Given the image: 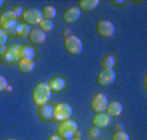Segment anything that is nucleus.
Instances as JSON below:
<instances>
[{
  "instance_id": "f257e3e1",
  "label": "nucleus",
  "mask_w": 147,
  "mask_h": 140,
  "mask_svg": "<svg viewBox=\"0 0 147 140\" xmlns=\"http://www.w3.org/2000/svg\"><path fill=\"white\" fill-rule=\"evenodd\" d=\"M51 91L50 86L47 82H40L35 86L33 91V101L36 107H42V105H46L51 99Z\"/></svg>"
},
{
  "instance_id": "f03ea898",
  "label": "nucleus",
  "mask_w": 147,
  "mask_h": 140,
  "mask_svg": "<svg viewBox=\"0 0 147 140\" xmlns=\"http://www.w3.org/2000/svg\"><path fill=\"white\" fill-rule=\"evenodd\" d=\"M18 25L17 17L12 11H7L3 14H0V29L4 30L7 34H16L14 29Z\"/></svg>"
},
{
  "instance_id": "7ed1b4c3",
  "label": "nucleus",
  "mask_w": 147,
  "mask_h": 140,
  "mask_svg": "<svg viewBox=\"0 0 147 140\" xmlns=\"http://www.w3.org/2000/svg\"><path fill=\"white\" fill-rule=\"evenodd\" d=\"M78 130V125L74 119H67L64 122H60L57 127V135L64 140H70L74 136L76 131Z\"/></svg>"
},
{
  "instance_id": "20e7f679",
  "label": "nucleus",
  "mask_w": 147,
  "mask_h": 140,
  "mask_svg": "<svg viewBox=\"0 0 147 140\" xmlns=\"http://www.w3.org/2000/svg\"><path fill=\"white\" fill-rule=\"evenodd\" d=\"M73 115V108L67 102H60L53 108V118L59 122L70 119Z\"/></svg>"
},
{
  "instance_id": "39448f33",
  "label": "nucleus",
  "mask_w": 147,
  "mask_h": 140,
  "mask_svg": "<svg viewBox=\"0 0 147 140\" xmlns=\"http://www.w3.org/2000/svg\"><path fill=\"white\" fill-rule=\"evenodd\" d=\"M22 18L28 25H39L43 21V14L36 8H28L22 12Z\"/></svg>"
},
{
  "instance_id": "423d86ee",
  "label": "nucleus",
  "mask_w": 147,
  "mask_h": 140,
  "mask_svg": "<svg viewBox=\"0 0 147 140\" xmlns=\"http://www.w3.org/2000/svg\"><path fill=\"white\" fill-rule=\"evenodd\" d=\"M64 47H65V50H67V52L73 56H77L82 52V42L76 35H70L69 38L65 39Z\"/></svg>"
},
{
  "instance_id": "0eeeda50",
  "label": "nucleus",
  "mask_w": 147,
  "mask_h": 140,
  "mask_svg": "<svg viewBox=\"0 0 147 140\" xmlns=\"http://www.w3.org/2000/svg\"><path fill=\"white\" fill-rule=\"evenodd\" d=\"M96 31L99 33L100 36L103 38H112L115 35V25L112 23L109 19H102V21L98 22L96 25Z\"/></svg>"
},
{
  "instance_id": "6e6552de",
  "label": "nucleus",
  "mask_w": 147,
  "mask_h": 140,
  "mask_svg": "<svg viewBox=\"0 0 147 140\" xmlns=\"http://www.w3.org/2000/svg\"><path fill=\"white\" fill-rule=\"evenodd\" d=\"M108 97L106 93H98L95 95L91 101V109L95 113H104L108 107Z\"/></svg>"
},
{
  "instance_id": "1a4fd4ad",
  "label": "nucleus",
  "mask_w": 147,
  "mask_h": 140,
  "mask_svg": "<svg viewBox=\"0 0 147 140\" xmlns=\"http://www.w3.org/2000/svg\"><path fill=\"white\" fill-rule=\"evenodd\" d=\"M98 84L102 86V87H107V86H111L112 83L116 80V72L113 69L111 70H102L98 75Z\"/></svg>"
},
{
  "instance_id": "9d476101",
  "label": "nucleus",
  "mask_w": 147,
  "mask_h": 140,
  "mask_svg": "<svg viewBox=\"0 0 147 140\" xmlns=\"http://www.w3.org/2000/svg\"><path fill=\"white\" fill-rule=\"evenodd\" d=\"M80 16H81V9L78 8V7H72V8L67 9V11L64 12V14H63V21H64L65 23H68V25H72V23L78 21Z\"/></svg>"
},
{
  "instance_id": "9b49d317",
  "label": "nucleus",
  "mask_w": 147,
  "mask_h": 140,
  "mask_svg": "<svg viewBox=\"0 0 147 140\" xmlns=\"http://www.w3.org/2000/svg\"><path fill=\"white\" fill-rule=\"evenodd\" d=\"M109 123H111V117L106 112L96 113L94 115V118H92V125H94V127H98V129H104Z\"/></svg>"
},
{
  "instance_id": "f8f14e48",
  "label": "nucleus",
  "mask_w": 147,
  "mask_h": 140,
  "mask_svg": "<svg viewBox=\"0 0 147 140\" xmlns=\"http://www.w3.org/2000/svg\"><path fill=\"white\" fill-rule=\"evenodd\" d=\"M18 51H20V46H17V44H13V46L8 47V50H7L5 55H4L5 62L13 64V62H16V61H20Z\"/></svg>"
},
{
  "instance_id": "ddd939ff",
  "label": "nucleus",
  "mask_w": 147,
  "mask_h": 140,
  "mask_svg": "<svg viewBox=\"0 0 147 140\" xmlns=\"http://www.w3.org/2000/svg\"><path fill=\"white\" fill-rule=\"evenodd\" d=\"M46 38H47L46 33H43L40 29H33V30L30 31V34H29V40H30V43L35 44V46H39V44L45 43Z\"/></svg>"
},
{
  "instance_id": "4468645a",
  "label": "nucleus",
  "mask_w": 147,
  "mask_h": 140,
  "mask_svg": "<svg viewBox=\"0 0 147 140\" xmlns=\"http://www.w3.org/2000/svg\"><path fill=\"white\" fill-rule=\"evenodd\" d=\"M106 113L109 115V117H119L122 113V104L119 101H111L108 102V107L106 109Z\"/></svg>"
},
{
  "instance_id": "2eb2a0df",
  "label": "nucleus",
  "mask_w": 147,
  "mask_h": 140,
  "mask_svg": "<svg viewBox=\"0 0 147 140\" xmlns=\"http://www.w3.org/2000/svg\"><path fill=\"white\" fill-rule=\"evenodd\" d=\"M99 5V0H80L78 1V8L81 12H91L98 8Z\"/></svg>"
},
{
  "instance_id": "dca6fc26",
  "label": "nucleus",
  "mask_w": 147,
  "mask_h": 140,
  "mask_svg": "<svg viewBox=\"0 0 147 140\" xmlns=\"http://www.w3.org/2000/svg\"><path fill=\"white\" fill-rule=\"evenodd\" d=\"M48 86H50L51 91H53V92H61L65 88V80L64 78L56 77V78H52L48 82Z\"/></svg>"
},
{
  "instance_id": "f3484780",
  "label": "nucleus",
  "mask_w": 147,
  "mask_h": 140,
  "mask_svg": "<svg viewBox=\"0 0 147 140\" xmlns=\"http://www.w3.org/2000/svg\"><path fill=\"white\" fill-rule=\"evenodd\" d=\"M34 55H35V52H34L33 47L20 46V51H18L20 60H33Z\"/></svg>"
},
{
  "instance_id": "a211bd4d",
  "label": "nucleus",
  "mask_w": 147,
  "mask_h": 140,
  "mask_svg": "<svg viewBox=\"0 0 147 140\" xmlns=\"http://www.w3.org/2000/svg\"><path fill=\"white\" fill-rule=\"evenodd\" d=\"M34 68H35L34 60H20L18 61V70L21 73H25V74L31 73L34 70Z\"/></svg>"
},
{
  "instance_id": "6ab92c4d",
  "label": "nucleus",
  "mask_w": 147,
  "mask_h": 140,
  "mask_svg": "<svg viewBox=\"0 0 147 140\" xmlns=\"http://www.w3.org/2000/svg\"><path fill=\"white\" fill-rule=\"evenodd\" d=\"M39 115H40L43 119H46V121L52 119L53 118V107H51V105H48V104L39 107Z\"/></svg>"
},
{
  "instance_id": "aec40b11",
  "label": "nucleus",
  "mask_w": 147,
  "mask_h": 140,
  "mask_svg": "<svg viewBox=\"0 0 147 140\" xmlns=\"http://www.w3.org/2000/svg\"><path fill=\"white\" fill-rule=\"evenodd\" d=\"M14 31H16L17 36H20V38H25V36H29L31 29L28 23H18V25L16 26V29H14Z\"/></svg>"
},
{
  "instance_id": "412c9836",
  "label": "nucleus",
  "mask_w": 147,
  "mask_h": 140,
  "mask_svg": "<svg viewBox=\"0 0 147 140\" xmlns=\"http://www.w3.org/2000/svg\"><path fill=\"white\" fill-rule=\"evenodd\" d=\"M42 14H43V18L45 19H51V21H52L56 17V14H57V11H56V8L53 5H47L43 8Z\"/></svg>"
},
{
  "instance_id": "4be33fe9",
  "label": "nucleus",
  "mask_w": 147,
  "mask_h": 140,
  "mask_svg": "<svg viewBox=\"0 0 147 140\" xmlns=\"http://www.w3.org/2000/svg\"><path fill=\"white\" fill-rule=\"evenodd\" d=\"M102 66H103V70H111V69H113V66H115V56H112V55L104 56L103 60H102Z\"/></svg>"
},
{
  "instance_id": "5701e85b",
  "label": "nucleus",
  "mask_w": 147,
  "mask_h": 140,
  "mask_svg": "<svg viewBox=\"0 0 147 140\" xmlns=\"http://www.w3.org/2000/svg\"><path fill=\"white\" fill-rule=\"evenodd\" d=\"M53 27H55V25H53V22L51 21V19L43 18V21L39 23V29H40L43 33H50V31L53 30Z\"/></svg>"
},
{
  "instance_id": "b1692460",
  "label": "nucleus",
  "mask_w": 147,
  "mask_h": 140,
  "mask_svg": "<svg viewBox=\"0 0 147 140\" xmlns=\"http://www.w3.org/2000/svg\"><path fill=\"white\" fill-rule=\"evenodd\" d=\"M112 140H130V136H129L125 131H117L113 134Z\"/></svg>"
},
{
  "instance_id": "393cba45",
  "label": "nucleus",
  "mask_w": 147,
  "mask_h": 140,
  "mask_svg": "<svg viewBox=\"0 0 147 140\" xmlns=\"http://www.w3.org/2000/svg\"><path fill=\"white\" fill-rule=\"evenodd\" d=\"M89 136L95 140L99 139V137L102 136V130L98 129V127H91V129L89 130Z\"/></svg>"
},
{
  "instance_id": "a878e982",
  "label": "nucleus",
  "mask_w": 147,
  "mask_h": 140,
  "mask_svg": "<svg viewBox=\"0 0 147 140\" xmlns=\"http://www.w3.org/2000/svg\"><path fill=\"white\" fill-rule=\"evenodd\" d=\"M7 40H8V34H7L4 30H1V29H0V47L5 46Z\"/></svg>"
},
{
  "instance_id": "bb28decb",
  "label": "nucleus",
  "mask_w": 147,
  "mask_h": 140,
  "mask_svg": "<svg viewBox=\"0 0 147 140\" xmlns=\"http://www.w3.org/2000/svg\"><path fill=\"white\" fill-rule=\"evenodd\" d=\"M7 87H8V80H7V78L4 77V75L0 74V92H1V91H5Z\"/></svg>"
},
{
  "instance_id": "cd10ccee",
  "label": "nucleus",
  "mask_w": 147,
  "mask_h": 140,
  "mask_svg": "<svg viewBox=\"0 0 147 140\" xmlns=\"http://www.w3.org/2000/svg\"><path fill=\"white\" fill-rule=\"evenodd\" d=\"M12 12L14 13V16H16V17L22 16V9H21V7H14V8L12 9Z\"/></svg>"
},
{
  "instance_id": "c85d7f7f",
  "label": "nucleus",
  "mask_w": 147,
  "mask_h": 140,
  "mask_svg": "<svg viewBox=\"0 0 147 140\" xmlns=\"http://www.w3.org/2000/svg\"><path fill=\"white\" fill-rule=\"evenodd\" d=\"M70 35H73V34H72V30H70V29H64V30H63V36H64L65 39L69 38Z\"/></svg>"
},
{
  "instance_id": "c756f323",
  "label": "nucleus",
  "mask_w": 147,
  "mask_h": 140,
  "mask_svg": "<svg viewBox=\"0 0 147 140\" xmlns=\"http://www.w3.org/2000/svg\"><path fill=\"white\" fill-rule=\"evenodd\" d=\"M7 50H8V47H5V46L0 47V57H4V55H5Z\"/></svg>"
},
{
  "instance_id": "7c9ffc66",
  "label": "nucleus",
  "mask_w": 147,
  "mask_h": 140,
  "mask_svg": "<svg viewBox=\"0 0 147 140\" xmlns=\"http://www.w3.org/2000/svg\"><path fill=\"white\" fill-rule=\"evenodd\" d=\"M48 140H64L61 136H59V135H51L50 137H48Z\"/></svg>"
},
{
  "instance_id": "2f4dec72",
  "label": "nucleus",
  "mask_w": 147,
  "mask_h": 140,
  "mask_svg": "<svg viewBox=\"0 0 147 140\" xmlns=\"http://www.w3.org/2000/svg\"><path fill=\"white\" fill-rule=\"evenodd\" d=\"M74 135H76L74 137H81V132L78 131V130H77V131H76V134H74Z\"/></svg>"
},
{
  "instance_id": "473e14b6",
  "label": "nucleus",
  "mask_w": 147,
  "mask_h": 140,
  "mask_svg": "<svg viewBox=\"0 0 147 140\" xmlns=\"http://www.w3.org/2000/svg\"><path fill=\"white\" fill-rule=\"evenodd\" d=\"M112 3H113V4H122L124 1H112Z\"/></svg>"
},
{
  "instance_id": "72a5a7b5",
  "label": "nucleus",
  "mask_w": 147,
  "mask_h": 140,
  "mask_svg": "<svg viewBox=\"0 0 147 140\" xmlns=\"http://www.w3.org/2000/svg\"><path fill=\"white\" fill-rule=\"evenodd\" d=\"M70 140H82V139H81V137H72Z\"/></svg>"
},
{
  "instance_id": "f704fd0d",
  "label": "nucleus",
  "mask_w": 147,
  "mask_h": 140,
  "mask_svg": "<svg viewBox=\"0 0 147 140\" xmlns=\"http://www.w3.org/2000/svg\"><path fill=\"white\" fill-rule=\"evenodd\" d=\"M7 91H12V86L8 84V87H7Z\"/></svg>"
},
{
  "instance_id": "c9c22d12",
  "label": "nucleus",
  "mask_w": 147,
  "mask_h": 140,
  "mask_svg": "<svg viewBox=\"0 0 147 140\" xmlns=\"http://www.w3.org/2000/svg\"><path fill=\"white\" fill-rule=\"evenodd\" d=\"M0 7H3V0H0Z\"/></svg>"
},
{
  "instance_id": "e433bc0d",
  "label": "nucleus",
  "mask_w": 147,
  "mask_h": 140,
  "mask_svg": "<svg viewBox=\"0 0 147 140\" xmlns=\"http://www.w3.org/2000/svg\"><path fill=\"white\" fill-rule=\"evenodd\" d=\"M7 140H16V139H13V137H11V139H7Z\"/></svg>"
}]
</instances>
